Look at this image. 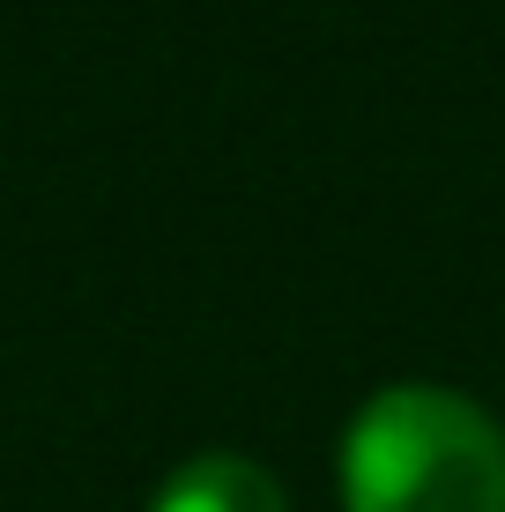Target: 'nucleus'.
Here are the masks:
<instances>
[{
	"instance_id": "obj_1",
	"label": "nucleus",
	"mask_w": 505,
	"mask_h": 512,
	"mask_svg": "<svg viewBox=\"0 0 505 512\" xmlns=\"http://www.w3.org/2000/svg\"><path fill=\"white\" fill-rule=\"evenodd\" d=\"M350 512H505V431L454 386H379L342 431Z\"/></svg>"
},
{
	"instance_id": "obj_2",
	"label": "nucleus",
	"mask_w": 505,
	"mask_h": 512,
	"mask_svg": "<svg viewBox=\"0 0 505 512\" xmlns=\"http://www.w3.org/2000/svg\"><path fill=\"white\" fill-rule=\"evenodd\" d=\"M149 512H290L283 483L246 453H201V461L171 468V483L156 490Z\"/></svg>"
}]
</instances>
